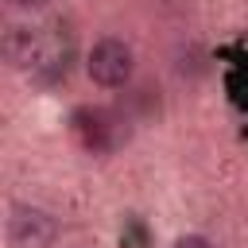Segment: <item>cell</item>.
<instances>
[{"label":"cell","instance_id":"cell-1","mask_svg":"<svg viewBox=\"0 0 248 248\" xmlns=\"http://www.w3.org/2000/svg\"><path fill=\"white\" fill-rule=\"evenodd\" d=\"M58 240V221L46 209L16 205L8 217V244L12 248H50Z\"/></svg>","mask_w":248,"mask_h":248},{"label":"cell","instance_id":"cell-2","mask_svg":"<svg viewBox=\"0 0 248 248\" xmlns=\"http://www.w3.org/2000/svg\"><path fill=\"white\" fill-rule=\"evenodd\" d=\"M89 78L105 89H116L132 78V46L124 39H101L93 50H89V62H85Z\"/></svg>","mask_w":248,"mask_h":248},{"label":"cell","instance_id":"cell-3","mask_svg":"<svg viewBox=\"0 0 248 248\" xmlns=\"http://www.w3.org/2000/svg\"><path fill=\"white\" fill-rule=\"evenodd\" d=\"M174 248H213L205 236H198V232H190V236H178L174 240Z\"/></svg>","mask_w":248,"mask_h":248},{"label":"cell","instance_id":"cell-4","mask_svg":"<svg viewBox=\"0 0 248 248\" xmlns=\"http://www.w3.org/2000/svg\"><path fill=\"white\" fill-rule=\"evenodd\" d=\"M12 4H16V8H43L46 0H12Z\"/></svg>","mask_w":248,"mask_h":248}]
</instances>
